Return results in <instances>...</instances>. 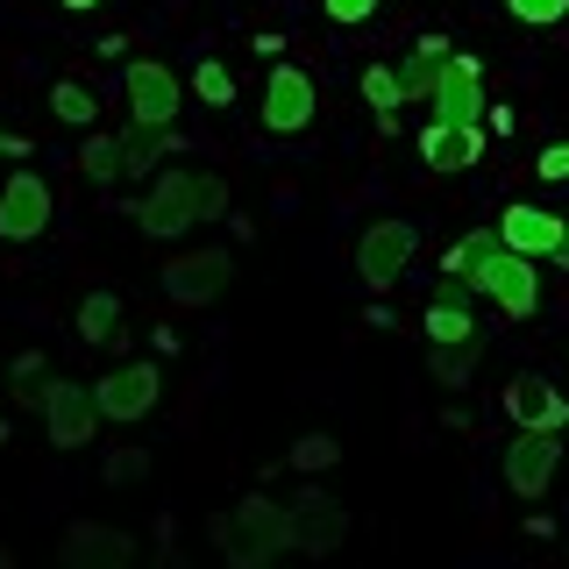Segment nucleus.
I'll list each match as a JSON object with an SVG mask.
<instances>
[{"label": "nucleus", "mask_w": 569, "mask_h": 569, "mask_svg": "<svg viewBox=\"0 0 569 569\" xmlns=\"http://www.w3.org/2000/svg\"><path fill=\"white\" fill-rule=\"evenodd\" d=\"M221 213H228V178H213V171H157L150 192L129 200V221L150 242H178L186 228L221 221Z\"/></svg>", "instance_id": "obj_1"}, {"label": "nucleus", "mask_w": 569, "mask_h": 569, "mask_svg": "<svg viewBox=\"0 0 569 569\" xmlns=\"http://www.w3.org/2000/svg\"><path fill=\"white\" fill-rule=\"evenodd\" d=\"M207 541L228 556V569H263V562H278L284 548H292V506L249 491V498H236L228 512L207 520Z\"/></svg>", "instance_id": "obj_2"}, {"label": "nucleus", "mask_w": 569, "mask_h": 569, "mask_svg": "<svg viewBox=\"0 0 569 569\" xmlns=\"http://www.w3.org/2000/svg\"><path fill=\"white\" fill-rule=\"evenodd\" d=\"M470 284L506 320H533V313H541V271H533V257H520V249H506V242H491L485 257L470 263Z\"/></svg>", "instance_id": "obj_3"}, {"label": "nucleus", "mask_w": 569, "mask_h": 569, "mask_svg": "<svg viewBox=\"0 0 569 569\" xmlns=\"http://www.w3.org/2000/svg\"><path fill=\"white\" fill-rule=\"evenodd\" d=\"M413 257H420V228L413 221H370L363 236H356V278H363L370 292H391Z\"/></svg>", "instance_id": "obj_4"}, {"label": "nucleus", "mask_w": 569, "mask_h": 569, "mask_svg": "<svg viewBox=\"0 0 569 569\" xmlns=\"http://www.w3.org/2000/svg\"><path fill=\"white\" fill-rule=\"evenodd\" d=\"M498 242L520 249V257H533V263H556V271H569V221H562V213H548V207L512 200L506 213H498Z\"/></svg>", "instance_id": "obj_5"}, {"label": "nucleus", "mask_w": 569, "mask_h": 569, "mask_svg": "<svg viewBox=\"0 0 569 569\" xmlns=\"http://www.w3.org/2000/svg\"><path fill=\"white\" fill-rule=\"evenodd\" d=\"M100 391L93 385H79V378H50L43 385V427H50V441L58 449H86V441L100 435Z\"/></svg>", "instance_id": "obj_6"}, {"label": "nucleus", "mask_w": 569, "mask_h": 569, "mask_svg": "<svg viewBox=\"0 0 569 569\" xmlns=\"http://www.w3.org/2000/svg\"><path fill=\"white\" fill-rule=\"evenodd\" d=\"M157 284L171 292V307H213V299L236 284V257H228V249H186V257L164 263Z\"/></svg>", "instance_id": "obj_7"}, {"label": "nucleus", "mask_w": 569, "mask_h": 569, "mask_svg": "<svg viewBox=\"0 0 569 569\" xmlns=\"http://www.w3.org/2000/svg\"><path fill=\"white\" fill-rule=\"evenodd\" d=\"M562 470V427H512V449H506V485L512 498H541Z\"/></svg>", "instance_id": "obj_8"}, {"label": "nucleus", "mask_w": 569, "mask_h": 569, "mask_svg": "<svg viewBox=\"0 0 569 569\" xmlns=\"http://www.w3.org/2000/svg\"><path fill=\"white\" fill-rule=\"evenodd\" d=\"M50 213H58V200H50L43 171H8L0 178V242H36L50 228Z\"/></svg>", "instance_id": "obj_9"}, {"label": "nucleus", "mask_w": 569, "mask_h": 569, "mask_svg": "<svg viewBox=\"0 0 569 569\" xmlns=\"http://www.w3.org/2000/svg\"><path fill=\"white\" fill-rule=\"evenodd\" d=\"M491 100H485V64L470 58V50H449L441 58V86H435V121H456V129H470V121H485Z\"/></svg>", "instance_id": "obj_10"}, {"label": "nucleus", "mask_w": 569, "mask_h": 569, "mask_svg": "<svg viewBox=\"0 0 569 569\" xmlns=\"http://www.w3.org/2000/svg\"><path fill=\"white\" fill-rule=\"evenodd\" d=\"M121 86H129V121H142V129H171V114H178V71L171 64L129 58L121 64Z\"/></svg>", "instance_id": "obj_11"}, {"label": "nucleus", "mask_w": 569, "mask_h": 569, "mask_svg": "<svg viewBox=\"0 0 569 569\" xmlns=\"http://www.w3.org/2000/svg\"><path fill=\"white\" fill-rule=\"evenodd\" d=\"M349 541V512H342V498H328V491H299L292 498V548H307V556H335V548Z\"/></svg>", "instance_id": "obj_12"}, {"label": "nucleus", "mask_w": 569, "mask_h": 569, "mask_svg": "<svg viewBox=\"0 0 569 569\" xmlns=\"http://www.w3.org/2000/svg\"><path fill=\"white\" fill-rule=\"evenodd\" d=\"M93 391H100V413L114 420V427H129V420H150L164 378H157V363H121V370H107Z\"/></svg>", "instance_id": "obj_13"}, {"label": "nucleus", "mask_w": 569, "mask_h": 569, "mask_svg": "<svg viewBox=\"0 0 569 569\" xmlns=\"http://www.w3.org/2000/svg\"><path fill=\"white\" fill-rule=\"evenodd\" d=\"M136 533L107 527V520H79L64 533V569H136Z\"/></svg>", "instance_id": "obj_14"}, {"label": "nucleus", "mask_w": 569, "mask_h": 569, "mask_svg": "<svg viewBox=\"0 0 569 569\" xmlns=\"http://www.w3.org/2000/svg\"><path fill=\"white\" fill-rule=\"evenodd\" d=\"M313 79L299 64H278L271 71V86H263V129L271 136H299V129H313Z\"/></svg>", "instance_id": "obj_15"}, {"label": "nucleus", "mask_w": 569, "mask_h": 569, "mask_svg": "<svg viewBox=\"0 0 569 569\" xmlns=\"http://www.w3.org/2000/svg\"><path fill=\"white\" fill-rule=\"evenodd\" d=\"M485 142H491L485 121H470V129H456V121H427V129H420V157H427V171H477V164H485Z\"/></svg>", "instance_id": "obj_16"}, {"label": "nucleus", "mask_w": 569, "mask_h": 569, "mask_svg": "<svg viewBox=\"0 0 569 569\" xmlns=\"http://www.w3.org/2000/svg\"><path fill=\"white\" fill-rule=\"evenodd\" d=\"M506 413H512V427H569V399L541 370H520V378L506 385Z\"/></svg>", "instance_id": "obj_17"}, {"label": "nucleus", "mask_w": 569, "mask_h": 569, "mask_svg": "<svg viewBox=\"0 0 569 569\" xmlns=\"http://www.w3.org/2000/svg\"><path fill=\"white\" fill-rule=\"evenodd\" d=\"M441 58H449V36H420V43H413V58H399V64H391V71H399V93H406V107H413V100L435 107Z\"/></svg>", "instance_id": "obj_18"}, {"label": "nucleus", "mask_w": 569, "mask_h": 569, "mask_svg": "<svg viewBox=\"0 0 569 569\" xmlns=\"http://www.w3.org/2000/svg\"><path fill=\"white\" fill-rule=\"evenodd\" d=\"M71 328H79V342L86 349H121V292H86L79 299V313H71Z\"/></svg>", "instance_id": "obj_19"}, {"label": "nucleus", "mask_w": 569, "mask_h": 569, "mask_svg": "<svg viewBox=\"0 0 569 569\" xmlns=\"http://www.w3.org/2000/svg\"><path fill=\"white\" fill-rule=\"evenodd\" d=\"M171 150H178V129H142V121H129L121 129V157H129V178H157L171 164Z\"/></svg>", "instance_id": "obj_20"}, {"label": "nucleus", "mask_w": 569, "mask_h": 569, "mask_svg": "<svg viewBox=\"0 0 569 569\" xmlns=\"http://www.w3.org/2000/svg\"><path fill=\"white\" fill-rule=\"evenodd\" d=\"M79 171H86V186H121L129 178V157H121V136H86V150H79Z\"/></svg>", "instance_id": "obj_21"}, {"label": "nucleus", "mask_w": 569, "mask_h": 569, "mask_svg": "<svg viewBox=\"0 0 569 569\" xmlns=\"http://www.w3.org/2000/svg\"><path fill=\"white\" fill-rule=\"evenodd\" d=\"M477 356H485V335H477V342H427V363H435L441 385H470Z\"/></svg>", "instance_id": "obj_22"}, {"label": "nucleus", "mask_w": 569, "mask_h": 569, "mask_svg": "<svg viewBox=\"0 0 569 569\" xmlns=\"http://www.w3.org/2000/svg\"><path fill=\"white\" fill-rule=\"evenodd\" d=\"M356 93L370 100V114H399V107H406L399 71H391V64H363V71H356Z\"/></svg>", "instance_id": "obj_23"}, {"label": "nucleus", "mask_w": 569, "mask_h": 569, "mask_svg": "<svg viewBox=\"0 0 569 569\" xmlns=\"http://www.w3.org/2000/svg\"><path fill=\"white\" fill-rule=\"evenodd\" d=\"M50 114H58L64 129H93L100 107H93V93H86L79 79H58V86H50Z\"/></svg>", "instance_id": "obj_24"}, {"label": "nucleus", "mask_w": 569, "mask_h": 569, "mask_svg": "<svg viewBox=\"0 0 569 569\" xmlns=\"http://www.w3.org/2000/svg\"><path fill=\"white\" fill-rule=\"evenodd\" d=\"M491 242H498V228H470V236H456L449 249H441V278H462V284H470V263L485 257Z\"/></svg>", "instance_id": "obj_25"}, {"label": "nucleus", "mask_w": 569, "mask_h": 569, "mask_svg": "<svg viewBox=\"0 0 569 569\" xmlns=\"http://www.w3.org/2000/svg\"><path fill=\"white\" fill-rule=\"evenodd\" d=\"M192 93H200L207 107H236V71H228L221 58H200L192 64Z\"/></svg>", "instance_id": "obj_26"}, {"label": "nucleus", "mask_w": 569, "mask_h": 569, "mask_svg": "<svg viewBox=\"0 0 569 569\" xmlns=\"http://www.w3.org/2000/svg\"><path fill=\"white\" fill-rule=\"evenodd\" d=\"M284 462H292V470H328V462H342V441H335V435H299L292 441V456H284Z\"/></svg>", "instance_id": "obj_27"}, {"label": "nucleus", "mask_w": 569, "mask_h": 569, "mask_svg": "<svg viewBox=\"0 0 569 569\" xmlns=\"http://www.w3.org/2000/svg\"><path fill=\"white\" fill-rule=\"evenodd\" d=\"M8 385H14V406H29V413H43V385H50V378H43V356H22Z\"/></svg>", "instance_id": "obj_28"}, {"label": "nucleus", "mask_w": 569, "mask_h": 569, "mask_svg": "<svg viewBox=\"0 0 569 569\" xmlns=\"http://www.w3.org/2000/svg\"><path fill=\"white\" fill-rule=\"evenodd\" d=\"M150 477V449H114L100 462V485H142Z\"/></svg>", "instance_id": "obj_29"}, {"label": "nucleus", "mask_w": 569, "mask_h": 569, "mask_svg": "<svg viewBox=\"0 0 569 569\" xmlns=\"http://www.w3.org/2000/svg\"><path fill=\"white\" fill-rule=\"evenodd\" d=\"M506 8H512V22H527V29H556L569 14V0H506Z\"/></svg>", "instance_id": "obj_30"}, {"label": "nucleus", "mask_w": 569, "mask_h": 569, "mask_svg": "<svg viewBox=\"0 0 569 569\" xmlns=\"http://www.w3.org/2000/svg\"><path fill=\"white\" fill-rule=\"evenodd\" d=\"M533 178H541V186H569V142H548L541 164H533Z\"/></svg>", "instance_id": "obj_31"}, {"label": "nucleus", "mask_w": 569, "mask_h": 569, "mask_svg": "<svg viewBox=\"0 0 569 569\" xmlns=\"http://www.w3.org/2000/svg\"><path fill=\"white\" fill-rule=\"evenodd\" d=\"M320 8H328L335 29H356V22H370V14H378V0H320Z\"/></svg>", "instance_id": "obj_32"}, {"label": "nucleus", "mask_w": 569, "mask_h": 569, "mask_svg": "<svg viewBox=\"0 0 569 569\" xmlns=\"http://www.w3.org/2000/svg\"><path fill=\"white\" fill-rule=\"evenodd\" d=\"M0 157H14V164H29V136H14V129H0Z\"/></svg>", "instance_id": "obj_33"}, {"label": "nucleus", "mask_w": 569, "mask_h": 569, "mask_svg": "<svg viewBox=\"0 0 569 569\" xmlns=\"http://www.w3.org/2000/svg\"><path fill=\"white\" fill-rule=\"evenodd\" d=\"M58 8H71V14H93V8H100V0H58Z\"/></svg>", "instance_id": "obj_34"}, {"label": "nucleus", "mask_w": 569, "mask_h": 569, "mask_svg": "<svg viewBox=\"0 0 569 569\" xmlns=\"http://www.w3.org/2000/svg\"><path fill=\"white\" fill-rule=\"evenodd\" d=\"M0 449H8V413H0Z\"/></svg>", "instance_id": "obj_35"}]
</instances>
